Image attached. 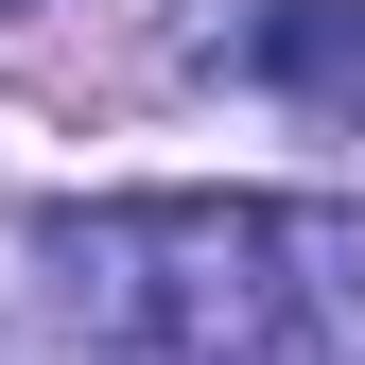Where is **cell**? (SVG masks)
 Masks as SVG:
<instances>
[{"label": "cell", "instance_id": "1", "mask_svg": "<svg viewBox=\"0 0 365 365\" xmlns=\"http://www.w3.org/2000/svg\"><path fill=\"white\" fill-rule=\"evenodd\" d=\"M35 261H53V296L87 313L105 348H174V365H261L296 331L279 261H313V226L279 209H226V192H157V209H53L35 226Z\"/></svg>", "mask_w": 365, "mask_h": 365}, {"label": "cell", "instance_id": "2", "mask_svg": "<svg viewBox=\"0 0 365 365\" xmlns=\"http://www.w3.org/2000/svg\"><path fill=\"white\" fill-rule=\"evenodd\" d=\"M209 70H261L313 122H365V0H244V18H209Z\"/></svg>", "mask_w": 365, "mask_h": 365}]
</instances>
